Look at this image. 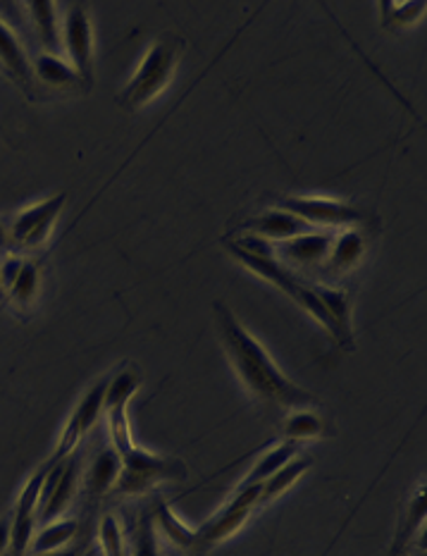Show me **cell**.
<instances>
[{
  "label": "cell",
  "instance_id": "obj_9",
  "mask_svg": "<svg viewBox=\"0 0 427 556\" xmlns=\"http://www.w3.org/2000/svg\"><path fill=\"white\" fill-rule=\"evenodd\" d=\"M60 41L67 51V63L79 72L84 84L93 87V29L84 5H70L60 29Z\"/></svg>",
  "mask_w": 427,
  "mask_h": 556
},
{
  "label": "cell",
  "instance_id": "obj_29",
  "mask_svg": "<svg viewBox=\"0 0 427 556\" xmlns=\"http://www.w3.org/2000/svg\"><path fill=\"white\" fill-rule=\"evenodd\" d=\"M5 253H12V247H10V220H5V217H0V256H5Z\"/></svg>",
  "mask_w": 427,
  "mask_h": 556
},
{
  "label": "cell",
  "instance_id": "obj_27",
  "mask_svg": "<svg viewBox=\"0 0 427 556\" xmlns=\"http://www.w3.org/2000/svg\"><path fill=\"white\" fill-rule=\"evenodd\" d=\"M99 545L103 556H127L125 530L115 514H105L99 521Z\"/></svg>",
  "mask_w": 427,
  "mask_h": 556
},
{
  "label": "cell",
  "instance_id": "obj_22",
  "mask_svg": "<svg viewBox=\"0 0 427 556\" xmlns=\"http://www.w3.org/2000/svg\"><path fill=\"white\" fill-rule=\"evenodd\" d=\"M141 384H143V372L137 364H127L122 366L115 375H108L103 410L129 406L131 399L141 390Z\"/></svg>",
  "mask_w": 427,
  "mask_h": 556
},
{
  "label": "cell",
  "instance_id": "obj_10",
  "mask_svg": "<svg viewBox=\"0 0 427 556\" xmlns=\"http://www.w3.org/2000/svg\"><path fill=\"white\" fill-rule=\"evenodd\" d=\"M332 232H323V229H313V232L299 235L294 239H287L282 244H275V256L285 265L287 270H303V273H318L332 247Z\"/></svg>",
  "mask_w": 427,
  "mask_h": 556
},
{
  "label": "cell",
  "instance_id": "obj_15",
  "mask_svg": "<svg viewBox=\"0 0 427 556\" xmlns=\"http://www.w3.org/2000/svg\"><path fill=\"white\" fill-rule=\"evenodd\" d=\"M34 67V79L41 81L43 87L60 91V93H87L91 91L84 79L79 77V72L72 67L67 60L53 53H39L32 60Z\"/></svg>",
  "mask_w": 427,
  "mask_h": 556
},
{
  "label": "cell",
  "instance_id": "obj_5",
  "mask_svg": "<svg viewBox=\"0 0 427 556\" xmlns=\"http://www.w3.org/2000/svg\"><path fill=\"white\" fill-rule=\"evenodd\" d=\"M255 509H259V488L237 490L235 497L225 506H219L209 521L197 528V542H193L191 556H205L231 535H237Z\"/></svg>",
  "mask_w": 427,
  "mask_h": 556
},
{
  "label": "cell",
  "instance_id": "obj_16",
  "mask_svg": "<svg viewBox=\"0 0 427 556\" xmlns=\"http://www.w3.org/2000/svg\"><path fill=\"white\" fill-rule=\"evenodd\" d=\"M120 473H122L120 454L113 450V446H105V450H101L93 456V462H91L87 473H81V482H84V488H87L89 497L99 500L115 490Z\"/></svg>",
  "mask_w": 427,
  "mask_h": 556
},
{
  "label": "cell",
  "instance_id": "obj_2",
  "mask_svg": "<svg viewBox=\"0 0 427 556\" xmlns=\"http://www.w3.org/2000/svg\"><path fill=\"white\" fill-rule=\"evenodd\" d=\"M187 41L177 34H163L149 46L127 87L117 93V105L125 113H139L161 96L175 79Z\"/></svg>",
  "mask_w": 427,
  "mask_h": 556
},
{
  "label": "cell",
  "instance_id": "obj_31",
  "mask_svg": "<svg viewBox=\"0 0 427 556\" xmlns=\"http://www.w3.org/2000/svg\"><path fill=\"white\" fill-rule=\"evenodd\" d=\"M416 556H425V552H420V554H416Z\"/></svg>",
  "mask_w": 427,
  "mask_h": 556
},
{
  "label": "cell",
  "instance_id": "obj_30",
  "mask_svg": "<svg viewBox=\"0 0 427 556\" xmlns=\"http://www.w3.org/2000/svg\"><path fill=\"white\" fill-rule=\"evenodd\" d=\"M84 549L79 547H63V549H55V552H48V554H41V556H81Z\"/></svg>",
  "mask_w": 427,
  "mask_h": 556
},
{
  "label": "cell",
  "instance_id": "obj_20",
  "mask_svg": "<svg viewBox=\"0 0 427 556\" xmlns=\"http://www.w3.org/2000/svg\"><path fill=\"white\" fill-rule=\"evenodd\" d=\"M153 514V523L158 535L167 538L169 545H175L179 552L191 554L193 552V542H197V530H189V526L181 523V518L173 511V506L167 502H155L151 506Z\"/></svg>",
  "mask_w": 427,
  "mask_h": 556
},
{
  "label": "cell",
  "instance_id": "obj_28",
  "mask_svg": "<svg viewBox=\"0 0 427 556\" xmlns=\"http://www.w3.org/2000/svg\"><path fill=\"white\" fill-rule=\"evenodd\" d=\"M10 540H12V518H0V556L10 554Z\"/></svg>",
  "mask_w": 427,
  "mask_h": 556
},
{
  "label": "cell",
  "instance_id": "obj_8",
  "mask_svg": "<svg viewBox=\"0 0 427 556\" xmlns=\"http://www.w3.org/2000/svg\"><path fill=\"white\" fill-rule=\"evenodd\" d=\"M105 387H108V378L99 380L96 384H91L87 392L81 394L79 404L72 410L63 432H60V440L55 452L51 456V462H65L72 454L77 452V446L87 440V434L93 430L96 422L101 420L103 416V399H105Z\"/></svg>",
  "mask_w": 427,
  "mask_h": 556
},
{
  "label": "cell",
  "instance_id": "obj_7",
  "mask_svg": "<svg viewBox=\"0 0 427 556\" xmlns=\"http://www.w3.org/2000/svg\"><path fill=\"white\" fill-rule=\"evenodd\" d=\"M53 464V462H51ZM81 482V464L79 456L72 454L65 462H58L48 470L43 480L41 500H39V526L53 523L63 518V514L70 509L72 500H75L77 488Z\"/></svg>",
  "mask_w": 427,
  "mask_h": 556
},
{
  "label": "cell",
  "instance_id": "obj_13",
  "mask_svg": "<svg viewBox=\"0 0 427 556\" xmlns=\"http://www.w3.org/2000/svg\"><path fill=\"white\" fill-rule=\"evenodd\" d=\"M0 72L17 84V87L34 99V67L32 58L24 51L20 36L0 20Z\"/></svg>",
  "mask_w": 427,
  "mask_h": 556
},
{
  "label": "cell",
  "instance_id": "obj_17",
  "mask_svg": "<svg viewBox=\"0 0 427 556\" xmlns=\"http://www.w3.org/2000/svg\"><path fill=\"white\" fill-rule=\"evenodd\" d=\"M301 454V444L297 442H279L273 450H267L263 456H259V462L253 464L247 476L241 478L237 490H249V488H259L265 480H271L279 468L287 466L291 458H297Z\"/></svg>",
  "mask_w": 427,
  "mask_h": 556
},
{
  "label": "cell",
  "instance_id": "obj_11",
  "mask_svg": "<svg viewBox=\"0 0 427 556\" xmlns=\"http://www.w3.org/2000/svg\"><path fill=\"white\" fill-rule=\"evenodd\" d=\"M239 232L265 239V241H271V244H282V241H287V239L313 232V227L282 208H273V211L247 217V220L241 223Z\"/></svg>",
  "mask_w": 427,
  "mask_h": 556
},
{
  "label": "cell",
  "instance_id": "obj_6",
  "mask_svg": "<svg viewBox=\"0 0 427 556\" xmlns=\"http://www.w3.org/2000/svg\"><path fill=\"white\" fill-rule=\"evenodd\" d=\"M277 208H282L299 220L311 225L313 229H363L371 225L368 213L337 199H321V197H285L277 199Z\"/></svg>",
  "mask_w": 427,
  "mask_h": 556
},
{
  "label": "cell",
  "instance_id": "obj_1",
  "mask_svg": "<svg viewBox=\"0 0 427 556\" xmlns=\"http://www.w3.org/2000/svg\"><path fill=\"white\" fill-rule=\"evenodd\" d=\"M213 325L231 370L237 372V378L251 396L267 406L285 410L313 408L318 404V399L294 380H289L285 370H279L275 358L267 354V349L243 328L237 313L223 301L213 304Z\"/></svg>",
  "mask_w": 427,
  "mask_h": 556
},
{
  "label": "cell",
  "instance_id": "obj_3",
  "mask_svg": "<svg viewBox=\"0 0 427 556\" xmlns=\"http://www.w3.org/2000/svg\"><path fill=\"white\" fill-rule=\"evenodd\" d=\"M122 458V473L113 494L117 497H141L163 482H185L189 468L181 458L161 456L134 444Z\"/></svg>",
  "mask_w": 427,
  "mask_h": 556
},
{
  "label": "cell",
  "instance_id": "obj_14",
  "mask_svg": "<svg viewBox=\"0 0 427 556\" xmlns=\"http://www.w3.org/2000/svg\"><path fill=\"white\" fill-rule=\"evenodd\" d=\"M315 294L323 301L325 311L332 318L337 328V346L344 352H353L356 349V334H353V311H351V296L344 287H329L313 282Z\"/></svg>",
  "mask_w": 427,
  "mask_h": 556
},
{
  "label": "cell",
  "instance_id": "obj_23",
  "mask_svg": "<svg viewBox=\"0 0 427 556\" xmlns=\"http://www.w3.org/2000/svg\"><path fill=\"white\" fill-rule=\"evenodd\" d=\"M77 530H79L77 518H60V521L39 526V530H36L32 538L29 554L41 556L48 552L70 547L72 540H75V535H77Z\"/></svg>",
  "mask_w": 427,
  "mask_h": 556
},
{
  "label": "cell",
  "instance_id": "obj_12",
  "mask_svg": "<svg viewBox=\"0 0 427 556\" xmlns=\"http://www.w3.org/2000/svg\"><path fill=\"white\" fill-rule=\"evenodd\" d=\"M365 249H368V241H365L363 229H344V232L335 235L318 275L329 277V280H341V277L359 268Z\"/></svg>",
  "mask_w": 427,
  "mask_h": 556
},
{
  "label": "cell",
  "instance_id": "obj_24",
  "mask_svg": "<svg viewBox=\"0 0 427 556\" xmlns=\"http://www.w3.org/2000/svg\"><path fill=\"white\" fill-rule=\"evenodd\" d=\"M29 20L34 24V31L39 36L43 46V53L58 55V48L63 46L60 41V27H58V10L53 3H27Z\"/></svg>",
  "mask_w": 427,
  "mask_h": 556
},
{
  "label": "cell",
  "instance_id": "obj_19",
  "mask_svg": "<svg viewBox=\"0 0 427 556\" xmlns=\"http://www.w3.org/2000/svg\"><path fill=\"white\" fill-rule=\"evenodd\" d=\"M311 468H313V458L311 456L299 454L297 458H291V462L287 466L279 468L271 480H265L263 485H259V509H263V506L273 504L275 500L282 497V494L294 488L297 482L303 476H306Z\"/></svg>",
  "mask_w": 427,
  "mask_h": 556
},
{
  "label": "cell",
  "instance_id": "obj_26",
  "mask_svg": "<svg viewBox=\"0 0 427 556\" xmlns=\"http://www.w3.org/2000/svg\"><path fill=\"white\" fill-rule=\"evenodd\" d=\"M380 15H382V24L389 29H404V27H413L418 20H423L425 15V3L418 0V3H392V0H387V3L380 5Z\"/></svg>",
  "mask_w": 427,
  "mask_h": 556
},
{
  "label": "cell",
  "instance_id": "obj_25",
  "mask_svg": "<svg viewBox=\"0 0 427 556\" xmlns=\"http://www.w3.org/2000/svg\"><path fill=\"white\" fill-rule=\"evenodd\" d=\"M155 523H153V514L141 511V516L137 518V523L131 528V547H129V556H163L161 552V540H158Z\"/></svg>",
  "mask_w": 427,
  "mask_h": 556
},
{
  "label": "cell",
  "instance_id": "obj_18",
  "mask_svg": "<svg viewBox=\"0 0 427 556\" xmlns=\"http://www.w3.org/2000/svg\"><path fill=\"white\" fill-rule=\"evenodd\" d=\"M41 294V263L34 258H24V265L15 282L8 287V301L17 313H29L36 308V301Z\"/></svg>",
  "mask_w": 427,
  "mask_h": 556
},
{
  "label": "cell",
  "instance_id": "obj_21",
  "mask_svg": "<svg viewBox=\"0 0 427 556\" xmlns=\"http://www.w3.org/2000/svg\"><path fill=\"white\" fill-rule=\"evenodd\" d=\"M332 430L327 428V420L315 414L313 408H297L289 410L282 426V438L285 442H309V440H323Z\"/></svg>",
  "mask_w": 427,
  "mask_h": 556
},
{
  "label": "cell",
  "instance_id": "obj_4",
  "mask_svg": "<svg viewBox=\"0 0 427 556\" xmlns=\"http://www.w3.org/2000/svg\"><path fill=\"white\" fill-rule=\"evenodd\" d=\"M67 203V193H55L39 203H32L22 208L10 220V247L12 253H32L46 247V241L53 235V225L58 223L60 213H63Z\"/></svg>",
  "mask_w": 427,
  "mask_h": 556
}]
</instances>
